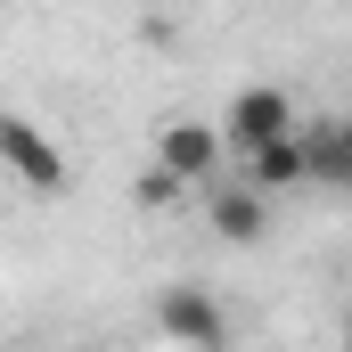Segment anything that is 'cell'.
Returning <instances> with one entry per match:
<instances>
[{"label": "cell", "instance_id": "7", "mask_svg": "<svg viewBox=\"0 0 352 352\" xmlns=\"http://www.w3.org/2000/svg\"><path fill=\"white\" fill-rule=\"evenodd\" d=\"M303 140H311V180H336V188H352V115H344V123L303 131Z\"/></svg>", "mask_w": 352, "mask_h": 352}, {"label": "cell", "instance_id": "5", "mask_svg": "<svg viewBox=\"0 0 352 352\" xmlns=\"http://www.w3.org/2000/svg\"><path fill=\"white\" fill-rule=\"evenodd\" d=\"M238 173L254 180V188H295V180H311V140L303 131H287V140H270V148H254V156H238Z\"/></svg>", "mask_w": 352, "mask_h": 352}, {"label": "cell", "instance_id": "3", "mask_svg": "<svg viewBox=\"0 0 352 352\" xmlns=\"http://www.w3.org/2000/svg\"><path fill=\"white\" fill-rule=\"evenodd\" d=\"M221 131H230V156H254V148L295 131V107H287V90H238V107H230Z\"/></svg>", "mask_w": 352, "mask_h": 352}, {"label": "cell", "instance_id": "1", "mask_svg": "<svg viewBox=\"0 0 352 352\" xmlns=\"http://www.w3.org/2000/svg\"><path fill=\"white\" fill-rule=\"evenodd\" d=\"M156 328L188 352H230V320H221V303L205 287H164L156 295Z\"/></svg>", "mask_w": 352, "mask_h": 352}, {"label": "cell", "instance_id": "8", "mask_svg": "<svg viewBox=\"0 0 352 352\" xmlns=\"http://www.w3.org/2000/svg\"><path fill=\"white\" fill-rule=\"evenodd\" d=\"M173 197H180V180L164 173V164H156L148 180H140V205H148V213H156V205H173Z\"/></svg>", "mask_w": 352, "mask_h": 352}, {"label": "cell", "instance_id": "4", "mask_svg": "<svg viewBox=\"0 0 352 352\" xmlns=\"http://www.w3.org/2000/svg\"><path fill=\"white\" fill-rule=\"evenodd\" d=\"M0 156H8V173L25 180V188H41V197H50V188H66V156H58L25 115H0Z\"/></svg>", "mask_w": 352, "mask_h": 352}, {"label": "cell", "instance_id": "6", "mask_svg": "<svg viewBox=\"0 0 352 352\" xmlns=\"http://www.w3.org/2000/svg\"><path fill=\"white\" fill-rule=\"evenodd\" d=\"M213 230H221L230 246H263V230H270L263 188H254V180H238V188H213Z\"/></svg>", "mask_w": 352, "mask_h": 352}, {"label": "cell", "instance_id": "2", "mask_svg": "<svg viewBox=\"0 0 352 352\" xmlns=\"http://www.w3.org/2000/svg\"><path fill=\"white\" fill-rule=\"evenodd\" d=\"M221 148H230V131H213V123H164V140H156V164L180 180V188H197V180L221 173Z\"/></svg>", "mask_w": 352, "mask_h": 352}]
</instances>
